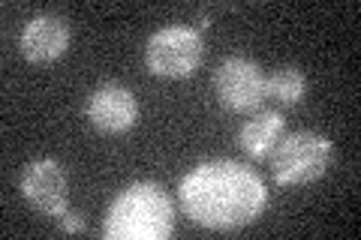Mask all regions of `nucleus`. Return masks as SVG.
<instances>
[{"label": "nucleus", "instance_id": "7ed1b4c3", "mask_svg": "<svg viewBox=\"0 0 361 240\" xmlns=\"http://www.w3.org/2000/svg\"><path fill=\"white\" fill-rule=\"evenodd\" d=\"M331 159H334L331 141L310 130L280 135L274 151L268 153L271 175H274L280 187H298V184H310V180L322 177L329 171Z\"/></svg>", "mask_w": 361, "mask_h": 240}, {"label": "nucleus", "instance_id": "39448f33", "mask_svg": "<svg viewBox=\"0 0 361 240\" xmlns=\"http://www.w3.org/2000/svg\"><path fill=\"white\" fill-rule=\"evenodd\" d=\"M214 94L223 108L247 114L268 99V78L250 57H226L214 70Z\"/></svg>", "mask_w": 361, "mask_h": 240}, {"label": "nucleus", "instance_id": "1a4fd4ad", "mask_svg": "<svg viewBox=\"0 0 361 240\" xmlns=\"http://www.w3.org/2000/svg\"><path fill=\"white\" fill-rule=\"evenodd\" d=\"M283 130H286V118L280 111H259L241 127L238 144L244 147V153L253 156V159L268 156L274 151V144L280 141Z\"/></svg>", "mask_w": 361, "mask_h": 240}, {"label": "nucleus", "instance_id": "0eeeda50", "mask_svg": "<svg viewBox=\"0 0 361 240\" xmlns=\"http://www.w3.org/2000/svg\"><path fill=\"white\" fill-rule=\"evenodd\" d=\"M87 120L94 130L118 135L127 132L135 120H139V102L123 84H99L94 94L87 96Z\"/></svg>", "mask_w": 361, "mask_h": 240}, {"label": "nucleus", "instance_id": "9b49d317", "mask_svg": "<svg viewBox=\"0 0 361 240\" xmlns=\"http://www.w3.org/2000/svg\"><path fill=\"white\" fill-rule=\"evenodd\" d=\"M61 228H63V232H82V228H85V222L82 220H78V213H73V210H66L63 216H61Z\"/></svg>", "mask_w": 361, "mask_h": 240}, {"label": "nucleus", "instance_id": "6e6552de", "mask_svg": "<svg viewBox=\"0 0 361 240\" xmlns=\"http://www.w3.org/2000/svg\"><path fill=\"white\" fill-rule=\"evenodd\" d=\"M18 49L30 63L58 61V57L70 49V25H66V18L54 15V13L33 15L25 25V30H21Z\"/></svg>", "mask_w": 361, "mask_h": 240}, {"label": "nucleus", "instance_id": "20e7f679", "mask_svg": "<svg viewBox=\"0 0 361 240\" xmlns=\"http://www.w3.org/2000/svg\"><path fill=\"white\" fill-rule=\"evenodd\" d=\"M205 54V42L196 27L172 25L151 33L148 45H145V63L148 70L160 78H190Z\"/></svg>", "mask_w": 361, "mask_h": 240}, {"label": "nucleus", "instance_id": "9d476101", "mask_svg": "<svg viewBox=\"0 0 361 240\" xmlns=\"http://www.w3.org/2000/svg\"><path fill=\"white\" fill-rule=\"evenodd\" d=\"M307 94V78L298 66H280V70L268 78V96H274L283 106H298Z\"/></svg>", "mask_w": 361, "mask_h": 240}, {"label": "nucleus", "instance_id": "f03ea898", "mask_svg": "<svg viewBox=\"0 0 361 240\" xmlns=\"http://www.w3.org/2000/svg\"><path fill=\"white\" fill-rule=\"evenodd\" d=\"M175 228V208L163 187L133 184L118 192L106 210L103 234L109 240H166Z\"/></svg>", "mask_w": 361, "mask_h": 240}, {"label": "nucleus", "instance_id": "423d86ee", "mask_svg": "<svg viewBox=\"0 0 361 240\" xmlns=\"http://www.w3.org/2000/svg\"><path fill=\"white\" fill-rule=\"evenodd\" d=\"M21 196L45 216H61L70 210V180L58 159H33L21 171Z\"/></svg>", "mask_w": 361, "mask_h": 240}, {"label": "nucleus", "instance_id": "f257e3e1", "mask_svg": "<svg viewBox=\"0 0 361 240\" xmlns=\"http://www.w3.org/2000/svg\"><path fill=\"white\" fill-rule=\"evenodd\" d=\"M178 192L190 220L214 232H232L256 222L268 204L262 177L232 159H211L196 165L184 175Z\"/></svg>", "mask_w": 361, "mask_h": 240}]
</instances>
